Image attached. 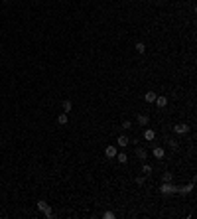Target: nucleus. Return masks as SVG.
<instances>
[{
  "label": "nucleus",
  "instance_id": "f257e3e1",
  "mask_svg": "<svg viewBox=\"0 0 197 219\" xmlns=\"http://www.w3.org/2000/svg\"><path fill=\"white\" fill-rule=\"evenodd\" d=\"M160 193H164V196H171V193H175V186L171 184V182H164V184L160 186Z\"/></svg>",
  "mask_w": 197,
  "mask_h": 219
},
{
  "label": "nucleus",
  "instance_id": "f03ea898",
  "mask_svg": "<svg viewBox=\"0 0 197 219\" xmlns=\"http://www.w3.org/2000/svg\"><path fill=\"white\" fill-rule=\"evenodd\" d=\"M116 154H118V150H116L115 146H107L104 148V156H107V158H116Z\"/></svg>",
  "mask_w": 197,
  "mask_h": 219
},
{
  "label": "nucleus",
  "instance_id": "7ed1b4c3",
  "mask_svg": "<svg viewBox=\"0 0 197 219\" xmlns=\"http://www.w3.org/2000/svg\"><path fill=\"white\" fill-rule=\"evenodd\" d=\"M152 154H154V158L162 160V158H164V156H166V150H164V148H162V146H156V148H154V150H152Z\"/></svg>",
  "mask_w": 197,
  "mask_h": 219
},
{
  "label": "nucleus",
  "instance_id": "20e7f679",
  "mask_svg": "<svg viewBox=\"0 0 197 219\" xmlns=\"http://www.w3.org/2000/svg\"><path fill=\"white\" fill-rule=\"evenodd\" d=\"M61 109H63V113H67V115H69V113L73 111V103L69 101V99H65V101L61 103Z\"/></svg>",
  "mask_w": 197,
  "mask_h": 219
},
{
  "label": "nucleus",
  "instance_id": "39448f33",
  "mask_svg": "<svg viewBox=\"0 0 197 219\" xmlns=\"http://www.w3.org/2000/svg\"><path fill=\"white\" fill-rule=\"evenodd\" d=\"M174 132H177V134H185V132H189V126H187V125H175Z\"/></svg>",
  "mask_w": 197,
  "mask_h": 219
},
{
  "label": "nucleus",
  "instance_id": "423d86ee",
  "mask_svg": "<svg viewBox=\"0 0 197 219\" xmlns=\"http://www.w3.org/2000/svg\"><path fill=\"white\" fill-rule=\"evenodd\" d=\"M154 138H156V130H152V128H146V130H144V140H148V142H150V140H154Z\"/></svg>",
  "mask_w": 197,
  "mask_h": 219
},
{
  "label": "nucleus",
  "instance_id": "0eeeda50",
  "mask_svg": "<svg viewBox=\"0 0 197 219\" xmlns=\"http://www.w3.org/2000/svg\"><path fill=\"white\" fill-rule=\"evenodd\" d=\"M116 142H118V146H120V148H126V146H128V144H130V140H128V136H124V134H120Z\"/></svg>",
  "mask_w": 197,
  "mask_h": 219
},
{
  "label": "nucleus",
  "instance_id": "6e6552de",
  "mask_svg": "<svg viewBox=\"0 0 197 219\" xmlns=\"http://www.w3.org/2000/svg\"><path fill=\"white\" fill-rule=\"evenodd\" d=\"M136 121H138V125H140V126H146L148 122H150V116H148V115H138Z\"/></svg>",
  "mask_w": 197,
  "mask_h": 219
},
{
  "label": "nucleus",
  "instance_id": "1a4fd4ad",
  "mask_svg": "<svg viewBox=\"0 0 197 219\" xmlns=\"http://www.w3.org/2000/svg\"><path fill=\"white\" fill-rule=\"evenodd\" d=\"M156 97H158V95L154 93V91H148V93L144 95V101H146V103H154V101H156Z\"/></svg>",
  "mask_w": 197,
  "mask_h": 219
},
{
  "label": "nucleus",
  "instance_id": "9d476101",
  "mask_svg": "<svg viewBox=\"0 0 197 219\" xmlns=\"http://www.w3.org/2000/svg\"><path fill=\"white\" fill-rule=\"evenodd\" d=\"M154 103L158 105L160 109H164L166 105H168V97H156V101H154Z\"/></svg>",
  "mask_w": 197,
  "mask_h": 219
},
{
  "label": "nucleus",
  "instance_id": "9b49d317",
  "mask_svg": "<svg viewBox=\"0 0 197 219\" xmlns=\"http://www.w3.org/2000/svg\"><path fill=\"white\" fill-rule=\"evenodd\" d=\"M136 156H138V158H140V160H146L148 152H146V150H144L142 146H136Z\"/></svg>",
  "mask_w": 197,
  "mask_h": 219
},
{
  "label": "nucleus",
  "instance_id": "f8f14e48",
  "mask_svg": "<svg viewBox=\"0 0 197 219\" xmlns=\"http://www.w3.org/2000/svg\"><path fill=\"white\" fill-rule=\"evenodd\" d=\"M67 113H61V115H57V125H67Z\"/></svg>",
  "mask_w": 197,
  "mask_h": 219
},
{
  "label": "nucleus",
  "instance_id": "ddd939ff",
  "mask_svg": "<svg viewBox=\"0 0 197 219\" xmlns=\"http://www.w3.org/2000/svg\"><path fill=\"white\" fill-rule=\"evenodd\" d=\"M152 172H154V168H152L150 164H144V166H142V174H144V176H150Z\"/></svg>",
  "mask_w": 197,
  "mask_h": 219
},
{
  "label": "nucleus",
  "instance_id": "4468645a",
  "mask_svg": "<svg viewBox=\"0 0 197 219\" xmlns=\"http://www.w3.org/2000/svg\"><path fill=\"white\" fill-rule=\"evenodd\" d=\"M116 160H118L120 164H126V162H128V156H126L124 152H120V154H116Z\"/></svg>",
  "mask_w": 197,
  "mask_h": 219
},
{
  "label": "nucleus",
  "instance_id": "2eb2a0df",
  "mask_svg": "<svg viewBox=\"0 0 197 219\" xmlns=\"http://www.w3.org/2000/svg\"><path fill=\"white\" fill-rule=\"evenodd\" d=\"M47 207H49V205L44 201V199H39V201H38V209H39V211H45Z\"/></svg>",
  "mask_w": 197,
  "mask_h": 219
},
{
  "label": "nucleus",
  "instance_id": "dca6fc26",
  "mask_svg": "<svg viewBox=\"0 0 197 219\" xmlns=\"http://www.w3.org/2000/svg\"><path fill=\"white\" fill-rule=\"evenodd\" d=\"M136 51H138V53H144V51H146V45H144L142 42H138V44H136Z\"/></svg>",
  "mask_w": 197,
  "mask_h": 219
},
{
  "label": "nucleus",
  "instance_id": "f3484780",
  "mask_svg": "<svg viewBox=\"0 0 197 219\" xmlns=\"http://www.w3.org/2000/svg\"><path fill=\"white\" fill-rule=\"evenodd\" d=\"M168 142H170L171 150H177V146H179V144H177V140H175V138H170V140H168Z\"/></svg>",
  "mask_w": 197,
  "mask_h": 219
},
{
  "label": "nucleus",
  "instance_id": "a211bd4d",
  "mask_svg": "<svg viewBox=\"0 0 197 219\" xmlns=\"http://www.w3.org/2000/svg\"><path fill=\"white\" fill-rule=\"evenodd\" d=\"M122 128H124V130H130V128H132V122L130 121H124V122H122Z\"/></svg>",
  "mask_w": 197,
  "mask_h": 219
},
{
  "label": "nucleus",
  "instance_id": "6ab92c4d",
  "mask_svg": "<svg viewBox=\"0 0 197 219\" xmlns=\"http://www.w3.org/2000/svg\"><path fill=\"white\" fill-rule=\"evenodd\" d=\"M162 182H171V174H170V172H166V174L162 176Z\"/></svg>",
  "mask_w": 197,
  "mask_h": 219
},
{
  "label": "nucleus",
  "instance_id": "aec40b11",
  "mask_svg": "<svg viewBox=\"0 0 197 219\" xmlns=\"http://www.w3.org/2000/svg\"><path fill=\"white\" fill-rule=\"evenodd\" d=\"M103 217H104V219H115V213H112V211H104Z\"/></svg>",
  "mask_w": 197,
  "mask_h": 219
},
{
  "label": "nucleus",
  "instance_id": "412c9836",
  "mask_svg": "<svg viewBox=\"0 0 197 219\" xmlns=\"http://www.w3.org/2000/svg\"><path fill=\"white\" fill-rule=\"evenodd\" d=\"M136 184L138 186H144V178H136Z\"/></svg>",
  "mask_w": 197,
  "mask_h": 219
},
{
  "label": "nucleus",
  "instance_id": "4be33fe9",
  "mask_svg": "<svg viewBox=\"0 0 197 219\" xmlns=\"http://www.w3.org/2000/svg\"><path fill=\"white\" fill-rule=\"evenodd\" d=\"M2 2H10V0H2Z\"/></svg>",
  "mask_w": 197,
  "mask_h": 219
}]
</instances>
